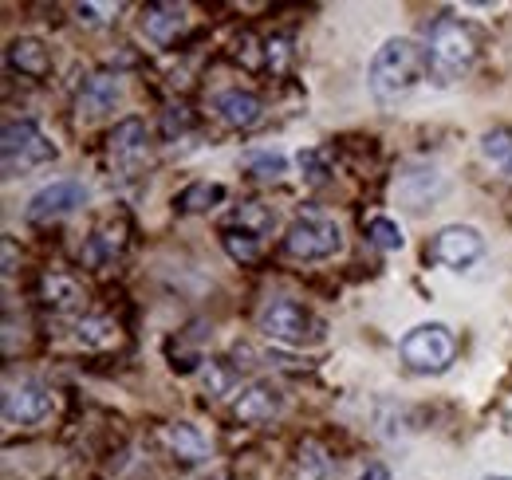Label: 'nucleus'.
<instances>
[{
	"mask_svg": "<svg viewBox=\"0 0 512 480\" xmlns=\"http://www.w3.org/2000/svg\"><path fill=\"white\" fill-rule=\"evenodd\" d=\"M158 437H162L166 453L174 461H182V465H201L209 457V441H205V433L193 421H170V425H162Z\"/></svg>",
	"mask_w": 512,
	"mask_h": 480,
	"instance_id": "f8f14e48",
	"label": "nucleus"
},
{
	"mask_svg": "<svg viewBox=\"0 0 512 480\" xmlns=\"http://www.w3.org/2000/svg\"><path fill=\"white\" fill-rule=\"evenodd\" d=\"M221 197H225V185H217V181H193L190 189L178 197V209L182 213H205Z\"/></svg>",
	"mask_w": 512,
	"mask_h": 480,
	"instance_id": "aec40b11",
	"label": "nucleus"
},
{
	"mask_svg": "<svg viewBox=\"0 0 512 480\" xmlns=\"http://www.w3.org/2000/svg\"><path fill=\"white\" fill-rule=\"evenodd\" d=\"M272 213L264 209V205H256V201H249V205H241L237 213H233V229H245V233H253V237H264L268 229H272Z\"/></svg>",
	"mask_w": 512,
	"mask_h": 480,
	"instance_id": "b1692460",
	"label": "nucleus"
},
{
	"mask_svg": "<svg viewBox=\"0 0 512 480\" xmlns=\"http://www.w3.org/2000/svg\"><path fill=\"white\" fill-rule=\"evenodd\" d=\"M430 256H434L438 264L453 268V272H465V268H473V264L485 256V237H481L473 225H446V229L434 237Z\"/></svg>",
	"mask_w": 512,
	"mask_h": 480,
	"instance_id": "1a4fd4ad",
	"label": "nucleus"
},
{
	"mask_svg": "<svg viewBox=\"0 0 512 480\" xmlns=\"http://www.w3.org/2000/svg\"><path fill=\"white\" fill-rule=\"evenodd\" d=\"M280 406L284 402H280V390L272 382H253L233 402V414H237V421H245V425H264V421H272L280 414Z\"/></svg>",
	"mask_w": 512,
	"mask_h": 480,
	"instance_id": "ddd939ff",
	"label": "nucleus"
},
{
	"mask_svg": "<svg viewBox=\"0 0 512 480\" xmlns=\"http://www.w3.org/2000/svg\"><path fill=\"white\" fill-rule=\"evenodd\" d=\"M422 71H426V52L410 36H394L375 52V60L367 67V83L379 103H398L418 87Z\"/></svg>",
	"mask_w": 512,
	"mask_h": 480,
	"instance_id": "f257e3e1",
	"label": "nucleus"
},
{
	"mask_svg": "<svg viewBox=\"0 0 512 480\" xmlns=\"http://www.w3.org/2000/svg\"><path fill=\"white\" fill-rule=\"evenodd\" d=\"M119 99H123V79L119 75H91L87 83H83V91H79V119H103L107 111H115L119 107Z\"/></svg>",
	"mask_w": 512,
	"mask_h": 480,
	"instance_id": "9b49d317",
	"label": "nucleus"
},
{
	"mask_svg": "<svg viewBox=\"0 0 512 480\" xmlns=\"http://www.w3.org/2000/svg\"><path fill=\"white\" fill-rule=\"evenodd\" d=\"M398 351L414 374H446L457 359V339L446 323H418L414 331L402 335Z\"/></svg>",
	"mask_w": 512,
	"mask_h": 480,
	"instance_id": "39448f33",
	"label": "nucleus"
},
{
	"mask_svg": "<svg viewBox=\"0 0 512 480\" xmlns=\"http://www.w3.org/2000/svg\"><path fill=\"white\" fill-rule=\"evenodd\" d=\"M146 158H150V134H146V122L142 119L119 122L115 134H111V162H115L123 174H138Z\"/></svg>",
	"mask_w": 512,
	"mask_h": 480,
	"instance_id": "9d476101",
	"label": "nucleus"
},
{
	"mask_svg": "<svg viewBox=\"0 0 512 480\" xmlns=\"http://www.w3.org/2000/svg\"><path fill=\"white\" fill-rule=\"evenodd\" d=\"M256 327L264 339L284 343V347H308V343L323 339L320 319L296 300H268L256 315Z\"/></svg>",
	"mask_w": 512,
	"mask_h": 480,
	"instance_id": "7ed1b4c3",
	"label": "nucleus"
},
{
	"mask_svg": "<svg viewBox=\"0 0 512 480\" xmlns=\"http://www.w3.org/2000/svg\"><path fill=\"white\" fill-rule=\"evenodd\" d=\"M8 67L20 71V75H28V79H44L52 71V56H48V48L40 40L20 36V40L8 44Z\"/></svg>",
	"mask_w": 512,
	"mask_h": 480,
	"instance_id": "f3484780",
	"label": "nucleus"
},
{
	"mask_svg": "<svg viewBox=\"0 0 512 480\" xmlns=\"http://www.w3.org/2000/svg\"><path fill=\"white\" fill-rule=\"evenodd\" d=\"M79 205H87V189H83V181H52V185H44L40 193H32V201H28V209H24V221L28 225H52V221H60L67 213H75Z\"/></svg>",
	"mask_w": 512,
	"mask_h": 480,
	"instance_id": "0eeeda50",
	"label": "nucleus"
},
{
	"mask_svg": "<svg viewBox=\"0 0 512 480\" xmlns=\"http://www.w3.org/2000/svg\"><path fill=\"white\" fill-rule=\"evenodd\" d=\"M367 237H371L375 248H383V252H398V248L406 244L402 225H398V221H390V217H371V221H367Z\"/></svg>",
	"mask_w": 512,
	"mask_h": 480,
	"instance_id": "5701e85b",
	"label": "nucleus"
},
{
	"mask_svg": "<svg viewBox=\"0 0 512 480\" xmlns=\"http://www.w3.org/2000/svg\"><path fill=\"white\" fill-rule=\"evenodd\" d=\"M485 480H512V477H485Z\"/></svg>",
	"mask_w": 512,
	"mask_h": 480,
	"instance_id": "cd10ccee",
	"label": "nucleus"
},
{
	"mask_svg": "<svg viewBox=\"0 0 512 480\" xmlns=\"http://www.w3.org/2000/svg\"><path fill=\"white\" fill-rule=\"evenodd\" d=\"M343 248V233L335 221H327L320 213H308V217H296L284 233V252L296 256V260H327Z\"/></svg>",
	"mask_w": 512,
	"mask_h": 480,
	"instance_id": "423d86ee",
	"label": "nucleus"
},
{
	"mask_svg": "<svg viewBox=\"0 0 512 480\" xmlns=\"http://www.w3.org/2000/svg\"><path fill=\"white\" fill-rule=\"evenodd\" d=\"M481 158L501 174V178H512V134L509 130H489L481 138Z\"/></svg>",
	"mask_w": 512,
	"mask_h": 480,
	"instance_id": "6ab92c4d",
	"label": "nucleus"
},
{
	"mask_svg": "<svg viewBox=\"0 0 512 480\" xmlns=\"http://www.w3.org/2000/svg\"><path fill=\"white\" fill-rule=\"evenodd\" d=\"M331 473H335V465H331L327 449H323L320 441H304V445H300V457H296V477L300 480H331Z\"/></svg>",
	"mask_w": 512,
	"mask_h": 480,
	"instance_id": "a211bd4d",
	"label": "nucleus"
},
{
	"mask_svg": "<svg viewBox=\"0 0 512 480\" xmlns=\"http://www.w3.org/2000/svg\"><path fill=\"white\" fill-rule=\"evenodd\" d=\"M442 189V174L434 170V166H426V162H418V166H410L398 185H394V197L402 201V205H410V209H426L430 205V197Z\"/></svg>",
	"mask_w": 512,
	"mask_h": 480,
	"instance_id": "4468645a",
	"label": "nucleus"
},
{
	"mask_svg": "<svg viewBox=\"0 0 512 480\" xmlns=\"http://www.w3.org/2000/svg\"><path fill=\"white\" fill-rule=\"evenodd\" d=\"M359 480H390V473H386L383 465H371V469H367V473H363Z\"/></svg>",
	"mask_w": 512,
	"mask_h": 480,
	"instance_id": "bb28decb",
	"label": "nucleus"
},
{
	"mask_svg": "<svg viewBox=\"0 0 512 480\" xmlns=\"http://www.w3.org/2000/svg\"><path fill=\"white\" fill-rule=\"evenodd\" d=\"M245 170H249L256 181H280L288 174V158H284V154H272V150H260V154H249V158H245Z\"/></svg>",
	"mask_w": 512,
	"mask_h": 480,
	"instance_id": "412c9836",
	"label": "nucleus"
},
{
	"mask_svg": "<svg viewBox=\"0 0 512 480\" xmlns=\"http://www.w3.org/2000/svg\"><path fill=\"white\" fill-rule=\"evenodd\" d=\"M115 339H119V335H115V323L103 319V315H91V319L79 323V343H83V347H111Z\"/></svg>",
	"mask_w": 512,
	"mask_h": 480,
	"instance_id": "393cba45",
	"label": "nucleus"
},
{
	"mask_svg": "<svg viewBox=\"0 0 512 480\" xmlns=\"http://www.w3.org/2000/svg\"><path fill=\"white\" fill-rule=\"evenodd\" d=\"M221 244H225V252H229L233 260H241V264H253L256 256H260V237L245 233V229H233V225L221 233Z\"/></svg>",
	"mask_w": 512,
	"mask_h": 480,
	"instance_id": "4be33fe9",
	"label": "nucleus"
},
{
	"mask_svg": "<svg viewBox=\"0 0 512 480\" xmlns=\"http://www.w3.org/2000/svg\"><path fill=\"white\" fill-rule=\"evenodd\" d=\"M138 24H142V36H146V40L170 44V40L186 28V8L158 0V4H146V8H142V20H138Z\"/></svg>",
	"mask_w": 512,
	"mask_h": 480,
	"instance_id": "2eb2a0df",
	"label": "nucleus"
},
{
	"mask_svg": "<svg viewBox=\"0 0 512 480\" xmlns=\"http://www.w3.org/2000/svg\"><path fill=\"white\" fill-rule=\"evenodd\" d=\"M477 60V40L473 32L453 20V16H438L434 28H430V48H426V67H430V79L434 83H457Z\"/></svg>",
	"mask_w": 512,
	"mask_h": 480,
	"instance_id": "f03ea898",
	"label": "nucleus"
},
{
	"mask_svg": "<svg viewBox=\"0 0 512 480\" xmlns=\"http://www.w3.org/2000/svg\"><path fill=\"white\" fill-rule=\"evenodd\" d=\"M213 107H217L221 122H229V126H237V130H249V126H256L260 115H264L260 99H256L253 91H241V87L221 91V95L213 99Z\"/></svg>",
	"mask_w": 512,
	"mask_h": 480,
	"instance_id": "dca6fc26",
	"label": "nucleus"
},
{
	"mask_svg": "<svg viewBox=\"0 0 512 480\" xmlns=\"http://www.w3.org/2000/svg\"><path fill=\"white\" fill-rule=\"evenodd\" d=\"M0 154H4V174L8 178H20L36 166H48L60 158L56 142L36 126L32 119L8 122L4 126V138H0Z\"/></svg>",
	"mask_w": 512,
	"mask_h": 480,
	"instance_id": "20e7f679",
	"label": "nucleus"
},
{
	"mask_svg": "<svg viewBox=\"0 0 512 480\" xmlns=\"http://www.w3.org/2000/svg\"><path fill=\"white\" fill-rule=\"evenodd\" d=\"M52 414V390L36 378H20L4 390V421L8 425H40Z\"/></svg>",
	"mask_w": 512,
	"mask_h": 480,
	"instance_id": "6e6552de",
	"label": "nucleus"
},
{
	"mask_svg": "<svg viewBox=\"0 0 512 480\" xmlns=\"http://www.w3.org/2000/svg\"><path fill=\"white\" fill-rule=\"evenodd\" d=\"M284 60H288V40H284V36L268 40V63H272V67H284Z\"/></svg>",
	"mask_w": 512,
	"mask_h": 480,
	"instance_id": "a878e982",
	"label": "nucleus"
}]
</instances>
